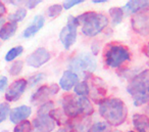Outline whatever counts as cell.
Segmentation results:
<instances>
[{"label":"cell","mask_w":149,"mask_h":132,"mask_svg":"<svg viewBox=\"0 0 149 132\" xmlns=\"http://www.w3.org/2000/svg\"><path fill=\"white\" fill-rule=\"evenodd\" d=\"M99 114L107 124L118 127L126 122L128 109L122 99L109 97L99 103Z\"/></svg>","instance_id":"obj_1"},{"label":"cell","mask_w":149,"mask_h":132,"mask_svg":"<svg viewBox=\"0 0 149 132\" xmlns=\"http://www.w3.org/2000/svg\"><path fill=\"white\" fill-rule=\"evenodd\" d=\"M61 109L70 120L87 118L94 113L93 105L88 97L65 94L61 98Z\"/></svg>","instance_id":"obj_2"},{"label":"cell","mask_w":149,"mask_h":132,"mask_svg":"<svg viewBox=\"0 0 149 132\" xmlns=\"http://www.w3.org/2000/svg\"><path fill=\"white\" fill-rule=\"evenodd\" d=\"M127 91L136 107L149 103V70L135 74L127 86Z\"/></svg>","instance_id":"obj_3"},{"label":"cell","mask_w":149,"mask_h":132,"mask_svg":"<svg viewBox=\"0 0 149 132\" xmlns=\"http://www.w3.org/2000/svg\"><path fill=\"white\" fill-rule=\"evenodd\" d=\"M76 18L79 25L82 26V33L87 37L98 35L108 25V18L103 13L95 11H87Z\"/></svg>","instance_id":"obj_4"},{"label":"cell","mask_w":149,"mask_h":132,"mask_svg":"<svg viewBox=\"0 0 149 132\" xmlns=\"http://www.w3.org/2000/svg\"><path fill=\"white\" fill-rule=\"evenodd\" d=\"M97 68L95 56L90 52H80L70 58L68 62V70L78 76L89 78Z\"/></svg>","instance_id":"obj_5"},{"label":"cell","mask_w":149,"mask_h":132,"mask_svg":"<svg viewBox=\"0 0 149 132\" xmlns=\"http://www.w3.org/2000/svg\"><path fill=\"white\" fill-rule=\"evenodd\" d=\"M131 60V52L129 48L122 44H109L104 51V62L106 66L112 69L120 68L124 62Z\"/></svg>","instance_id":"obj_6"},{"label":"cell","mask_w":149,"mask_h":132,"mask_svg":"<svg viewBox=\"0 0 149 132\" xmlns=\"http://www.w3.org/2000/svg\"><path fill=\"white\" fill-rule=\"evenodd\" d=\"M78 26H79V23L77 21V18L70 15L66 26L62 28V30L60 31L59 39L65 49H70L77 40Z\"/></svg>","instance_id":"obj_7"},{"label":"cell","mask_w":149,"mask_h":132,"mask_svg":"<svg viewBox=\"0 0 149 132\" xmlns=\"http://www.w3.org/2000/svg\"><path fill=\"white\" fill-rule=\"evenodd\" d=\"M131 25L136 33L141 36L149 35V7L139 11L131 20Z\"/></svg>","instance_id":"obj_8"},{"label":"cell","mask_w":149,"mask_h":132,"mask_svg":"<svg viewBox=\"0 0 149 132\" xmlns=\"http://www.w3.org/2000/svg\"><path fill=\"white\" fill-rule=\"evenodd\" d=\"M59 91V85L57 84H51L49 86H41L40 88L37 89L35 93L32 95L31 103L33 105H40L48 101V99L51 96L55 95Z\"/></svg>","instance_id":"obj_9"},{"label":"cell","mask_w":149,"mask_h":132,"mask_svg":"<svg viewBox=\"0 0 149 132\" xmlns=\"http://www.w3.org/2000/svg\"><path fill=\"white\" fill-rule=\"evenodd\" d=\"M50 58H51V54L46 48L39 47L33 53L30 54L26 60H27L28 66L33 67V68H39L46 64L50 60Z\"/></svg>","instance_id":"obj_10"},{"label":"cell","mask_w":149,"mask_h":132,"mask_svg":"<svg viewBox=\"0 0 149 132\" xmlns=\"http://www.w3.org/2000/svg\"><path fill=\"white\" fill-rule=\"evenodd\" d=\"M28 83L27 80H25V79H17V80H15L7 89L6 93H5V99L7 101H10V103L17 101L23 95V93L25 92Z\"/></svg>","instance_id":"obj_11"},{"label":"cell","mask_w":149,"mask_h":132,"mask_svg":"<svg viewBox=\"0 0 149 132\" xmlns=\"http://www.w3.org/2000/svg\"><path fill=\"white\" fill-rule=\"evenodd\" d=\"M55 122L49 115L37 116L32 122V132H52Z\"/></svg>","instance_id":"obj_12"},{"label":"cell","mask_w":149,"mask_h":132,"mask_svg":"<svg viewBox=\"0 0 149 132\" xmlns=\"http://www.w3.org/2000/svg\"><path fill=\"white\" fill-rule=\"evenodd\" d=\"M79 83V76L70 70L63 72L61 78L59 79V88L64 91H70Z\"/></svg>","instance_id":"obj_13"},{"label":"cell","mask_w":149,"mask_h":132,"mask_svg":"<svg viewBox=\"0 0 149 132\" xmlns=\"http://www.w3.org/2000/svg\"><path fill=\"white\" fill-rule=\"evenodd\" d=\"M149 7V1L147 0H132L127 2L122 7L123 11L126 15H136L139 11H143L145 8Z\"/></svg>","instance_id":"obj_14"},{"label":"cell","mask_w":149,"mask_h":132,"mask_svg":"<svg viewBox=\"0 0 149 132\" xmlns=\"http://www.w3.org/2000/svg\"><path fill=\"white\" fill-rule=\"evenodd\" d=\"M32 114V109L28 105H19L15 107L9 114L10 121L13 124H19L23 121H26L27 118H29Z\"/></svg>","instance_id":"obj_15"},{"label":"cell","mask_w":149,"mask_h":132,"mask_svg":"<svg viewBox=\"0 0 149 132\" xmlns=\"http://www.w3.org/2000/svg\"><path fill=\"white\" fill-rule=\"evenodd\" d=\"M106 93V89L104 85L102 84V81L98 78H92V88H90V94L91 98L95 103H99L101 100H103V97Z\"/></svg>","instance_id":"obj_16"},{"label":"cell","mask_w":149,"mask_h":132,"mask_svg":"<svg viewBox=\"0 0 149 132\" xmlns=\"http://www.w3.org/2000/svg\"><path fill=\"white\" fill-rule=\"evenodd\" d=\"M44 23H45V19L42 15H38L34 18L33 22L28 26L27 28L25 29L23 33L24 38H31L35 35L36 33L41 30V28L44 26Z\"/></svg>","instance_id":"obj_17"},{"label":"cell","mask_w":149,"mask_h":132,"mask_svg":"<svg viewBox=\"0 0 149 132\" xmlns=\"http://www.w3.org/2000/svg\"><path fill=\"white\" fill-rule=\"evenodd\" d=\"M89 118H80V119L70 120L65 126L70 132H88L89 129Z\"/></svg>","instance_id":"obj_18"},{"label":"cell","mask_w":149,"mask_h":132,"mask_svg":"<svg viewBox=\"0 0 149 132\" xmlns=\"http://www.w3.org/2000/svg\"><path fill=\"white\" fill-rule=\"evenodd\" d=\"M132 123L137 132H149V117L143 114H135Z\"/></svg>","instance_id":"obj_19"},{"label":"cell","mask_w":149,"mask_h":132,"mask_svg":"<svg viewBox=\"0 0 149 132\" xmlns=\"http://www.w3.org/2000/svg\"><path fill=\"white\" fill-rule=\"evenodd\" d=\"M17 30V23L8 22L7 24H4V25L1 27V29H0V39H2V40L9 39V38L15 35Z\"/></svg>","instance_id":"obj_20"},{"label":"cell","mask_w":149,"mask_h":132,"mask_svg":"<svg viewBox=\"0 0 149 132\" xmlns=\"http://www.w3.org/2000/svg\"><path fill=\"white\" fill-rule=\"evenodd\" d=\"M49 116L55 122V124H57L59 126H66L70 120L66 117V115L63 113L62 109H53L50 112Z\"/></svg>","instance_id":"obj_21"},{"label":"cell","mask_w":149,"mask_h":132,"mask_svg":"<svg viewBox=\"0 0 149 132\" xmlns=\"http://www.w3.org/2000/svg\"><path fill=\"white\" fill-rule=\"evenodd\" d=\"M108 13H109L112 25L116 26L122 23L123 19H124V15H125L122 7H111V8L108 11Z\"/></svg>","instance_id":"obj_22"},{"label":"cell","mask_w":149,"mask_h":132,"mask_svg":"<svg viewBox=\"0 0 149 132\" xmlns=\"http://www.w3.org/2000/svg\"><path fill=\"white\" fill-rule=\"evenodd\" d=\"M74 95H77V96L87 97L88 95L90 94V86L87 81L84 80L78 83V84L74 87Z\"/></svg>","instance_id":"obj_23"},{"label":"cell","mask_w":149,"mask_h":132,"mask_svg":"<svg viewBox=\"0 0 149 132\" xmlns=\"http://www.w3.org/2000/svg\"><path fill=\"white\" fill-rule=\"evenodd\" d=\"M88 132H111V130L110 125L106 122H96L90 126Z\"/></svg>","instance_id":"obj_24"},{"label":"cell","mask_w":149,"mask_h":132,"mask_svg":"<svg viewBox=\"0 0 149 132\" xmlns=\"http://www.w3.org/2000/svg\"><path fill=\"white\" fill-rule=\"evenodd\" d=\"M23 51H24V47L21 45L13 47L11 49L8 50V52H7L6 55H5V60H6V62H13L17 56L21 55V54L23 53Z\"/></svg>","instance_id":"obj_25"},{"label":"cell","mask_w":149,"mask_h":132,"mask_svg":"<svg viewBox=\"0 0 149 132\" xmlns=\"http://www.w3.org/2000/svg\"><path fill=\"white\" fill-rule=\"evenodd\" d=\"M27 15V11L25 8H19L15 13H10L8 15V20L9 22L11 23H19V22H22L24 19L26 18Z\"/></svg>","instance_id":"obj_26"},{"label":"cell","mask_w":149,"mask_h":132,"mask_svg":"<svg viewBox=\"0 0 149 132\" xmlns=\"http://www.w3.org/2000/svg\"><path fill=\"white\" fill-rule=\"evenodd\" d=\"M53 107H54V103L52 101L48 100L46 103H42L41 107H39L37 112V115L38 116H43V115H49L50 112L53 110Z\"/></svg>","instance_id":"obj_27"},{"label":"cell","mask_w":149,"mask_h":132,"mask_svg":"<svg viewBox=\"0 0 149 132\" xmlns=\"http://www.w3.org/2000/svg\"><path fill=\"white\" fill-rule=\"evenodd\" d=\"M13 132H32V123L27 120L21 122L15 127Z\"/></svg>","instance_id":"obj_28"},{"label":"cell","mask_w":149,"mask_h":132,"mask_svg":"<svg viewBox=\"0 0 149 132\" xmlns=\"http://www.w3.org/2000/svg\"><path fill=\"white\" fill-rule=\"evenodd\" d=\"M44 79H45V74H43V73H37V74L30 77L29 80L27 81V83L30 87H34L35 85H37L38 83L42 82Z\"/></svg>","instance_id":"obj_29"},{"label":"cell","mask_w":149,"mask_h":132,"mask_svg":"<svg viewBox=\"0 0 149 132\" xmlns=\"http://www.w3.org/2000/svg\"><path fill=\"white\" fill-rule=\"evenodd\" d=\"M24 62L22 60H15V62H13V65L9 68V73H10L13 76H17V75L21 74L22 70H23Z\"/></svg>","instance_id":"obj_30"},{"label":"cell","mask_w":149,"mask_h":132,"mask_svg":"<svg viewBox=\"0 0 149 132\" xmlns=\"http://www.w3.org/2000/svg\"><path fill=\"white\" fill-rule=\"evenodd\" d=\"M62 11V6L60 4H53L48 7L47 9V15L49 18H55L59 15Z\"/></svg>","instance_id":"obj_31"},{"label":"cell","mask_w":149,"mask_h":132,"mask_svg":"<svg viewBox=\"0 0 149 132\" xmlns=\"http://www.w3.org/2000/svg\"><path fill=\"white\" fill-rule=\"evenodd\" d=\"M10 112V107L7 103H0V123H2L8 116Z\"/></svg>","instance_id":"obj_32"},{"label":"cell","mask_w":149,"mask_h":132,"mask_svg":"<svg viewBox=\"0 0 149 132\" xmlns=\"http://www.w3.org/2000/svg\"><path fill=\"white\" fill-rule=\"evenodd\" d=\"M80 3H83V0H68V1H64L63 8L70 9L72 6H76V5L80 4Z\"/></svg>","instance_id":"obj_33"},{"label":"cell","mask_w":149,"mask_h":132,"mask_svg":"<svg viewBox=\"0 0 149 132\" xmlns=\"http://www.w3.org/2000/svg\"><path fill=\"white\" fill-rule=\"evenodd\" d=\"M39 3H41L40 0H29V1H26V6L28 8L32 9V8H35Z\"/></svg>","instance_id":"obj_34"},{"label":"cell","mask_w":149,"mask_h":132,"mask_svg":"<svg viewBox=\"0 0 149 132\" xmlns=\"http://www.w3.org/2000/svg\"><path fill=\"white\" fill-rule=\"evenodd\" d=\"M7 83H8V80H7L6 77H1L0 78V91H3L6 88Z\"/></svg>","instance_id":"obj_35"},{"label":"cell","mask_w":149,"mask_h":132,"mask_svg":"<svg viewBox=\"0 0 149 132\" xmlns=\"http://www.w3.org/2000/svg\"><path fill=\"white\" fill-rule=\"evenodd\" d=\"M91 50H92V54H93V55H95V54H97L98 52H99V45H98L97 43L92 44V46H91Z\"/></svg>","instance_id":"obj_36"},{"label":"cell","mask_w":149,"mask_h":132,"mask_svg":"<svg viewBox=\"0 0 149 132\" xmlns=\"http://www.w3.org/2000/svg\"><path fill=\"white\" fill-rule=\"evenodd\" d=\"M142 52L147 56V58H149V42H147V43L142 47Z\"/></svg>","instance_id":"obj_37"},{"label":"cell","mask_w":149,"mask_h":132,"mask_svg":"<svg viewBox=\"0 0 149 132\" xmlns=\"http://www.w3.org/2000/svg\"><path fill=\"white\" fill-rule=\"evenodd\" d=\"M5 13H6V7H5V5L0 1V18L2 17Z\"/></svg>","instance_id":"obj_38"},{"label":"cell","mask_w":149,"mask_h":132,"mask_svg":"<svg viewBox=\"0 0 149 132\" xmlns=\"http://www.w3.org/2000/svg\"><path fill=\"white\" fill-rule=\"evenodd\" d=\"M106 0H92V3H105Z\"/></svg>","instance_id":"obj_39"},{"label":"cell","mask_w":149,"mask_h":132,"mask_svg":"<svg viewBox=\"0 0 149 132\" xmlns=\"http://www.w3.org/2000/svg\"><path fill=\"white\" fill-rule=\"evenodd\" d=\"M57 132H70V131H68V129L66 127H61L60 129L57 130Z\"/></svg>","instance_id":"obj_40"},{"label":"cell","mask_w":149,"mask_h":132,"mask_svg":"<svg viewBox=\"0 0 149 132\" xmlns=\"http://www.w3.org/2000/svg\"><path fill=\"white\" fill-rule=\"evenodd\" d=\"M4 22H5V20L3 19V18H0V28L4 25Z\"/></svg>","instance_id":"obj_41"},{"label":"cell","mask_w":149,"mask_h":132,"mask_svg":"<svg viewBox=\"0 0 149 132\" xmlns=\"http://www.w3.org/2000/svg\"><path fill=\"white\" fill-rule=\"evenodd\" d=\"M146 112H147V114L149 115V103L147 105V107H146Z\"/></svg>","instance_id":"obj_42"},{"label":"cell","mask_w":149,"mask_h":132,"mask_svg":"<svg viewBox=\"0 0 149 132\" xmlns=\"http://www.w3.org/2000/svg\"><path fill=\"white\" fill-rule=\"evenodd\" d=\"M128 132H135V131H132V130H130V131H128Z\"/></svg>","instance_id":"obj_43"},{"label":"cell","mask_w":149,"mask_h":132,"mask_svg":"<svg viewBox=\"0 0 149 132\" xmlns=\"http://www.w3.org/2000/svg\"><path fill=\"white\" fill-rule=\"evenodd\" d=\"M148 66H149V62H148Z\"/></svg>","instance_id":"obj_44"}]
</instances>
